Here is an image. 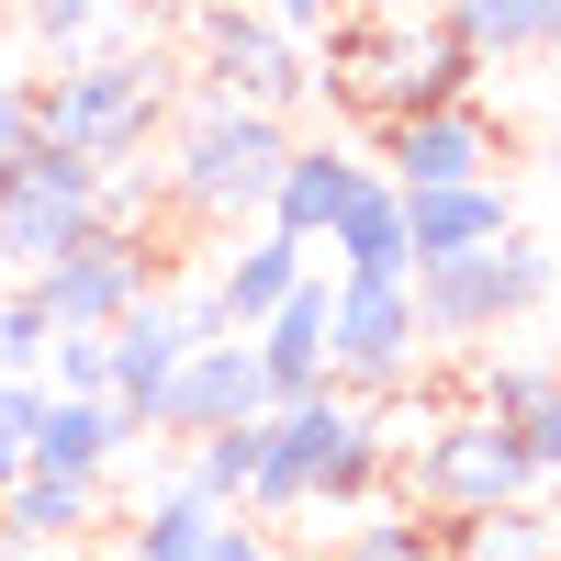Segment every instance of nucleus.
<instances>
[{"mask_svg": "<svg viewBox=\"0 0 561 561\" xmlns=\"http://www.w3.org/2000/svg\"><path fill=\"white\" fill-rule=\"evenodd\" d=\"M337 561H460V550H449V528L427 517V505H393V517H359L337 539Z\"/></svg>", "mask_w": 561, "mask_h": 561, "instance_id": "nucleus-23", "label": "nucleus"}, {"mask_svg": "<svg viewBox=\"0 0 561 561\" xmlns=\"http://www.w3.org/2000/svg\"><path fill=\"white\" fill-rule=\"evenodd\" d=\"M460 23V45L494 68V57H550V0H438Z\"/></svg>", "mask_w": 561, "mask_h": 561, "instance_id": "nucleus-20", "label": "nucleus"}, {"mask_svg": "<svg viewBox=\"0 0 561 561\" xmlns=\"http://www.w3.org/2000/svg\"><path fill=\"white\" fill-rule=\"evenodd\" d=\"M304 280H314V248H304V237H280V225H259V237H248L237 259L214 270V314L237 325V337H259V325H270L280 304H293Z\"/></svg>", "mask_w": 561, "mask_h": 561, "instance_id": "nucleus-14", "label": "nucleus"}, {"mask_svg": "<svg viewBox=\"0 0 561 561\" xmlns=\"http://www.w3.org/2000/svg\"><path fill=\"white\" fill-rule=\"evenodd\" d=\"M203 561H280V539H270V517H259V505H225Z\"/></svg>", "mask_w": 561, "mask_h": 561, "instance_id": "nucleus-29", "label": "nucleus"}, {"mask_svg": "<svg viewBox=\"0 0 561 561\" xmlns=\"http://www.w3.org/2000/svg\"><path fill=\"white\" fill-rule=\"evenodd\" d=\"M135 438H147V415L124 393H45V415H34V460L45 472H113Z\"/></svg>", "mask_w": 561, "mask_h": 561, "instance_id": "nucleus-12", "label": "nucleus"}, {"mask_svg": "<svg viewBox=\"0 0 561 561\" xmlns=\"http://www.w3.org/2000/svg\"><path fill=\"white\" fill-rule=\"evenodd\" d=\"M270 23H293V34H337V0H259Z\"/></svg>", "mask_w": 561, "mask_h": 561, "instance_id": "nucleus-31", "label": "nucleus"}, {"mask_svg": "<svg viewBox=\"0 0 561 561\" xmlns=\"http://www.w3.org/2000/svg\"><path fill=\"white\" fill-rule=\"evenodd\" d=\"M404 225H415V270H427V259H472V248H494V237H517V192H505V180L404 192Z\"/></svg>", "mask_w": 561, "mask_h": 561, "instance_id": "nucleus-15", "label": "nucleus"}, {"mask_svg": "<svg viewBox=\"0 0 561 561\" xmlns=\"http://www.w3.org/2000/svg\"><path fill=\"white\" fill-rule=\"evenodd\" d=\"M45 393H113V337L102 325H68V337L45 348Z\"/></svg>", "mask_w": 561, "mask_h": 561, "instance_id": "nucleus-26", "label": "nucleus"}, {"mask_svg": "<svg viewBox=\"0 0 561 561\" xmlns=\"http://www.w3.org/2000/svg\"><path fill=\"white\" fill-rule=\"evenodd\" d=\"M539 169L561 180V102H550V124H539Z\"/></svg>", "mask_w": 561, "mask_h": 561, "instance_id": "nucleus-33", "label": "nucleus"}, {"mask_svg": "<svg viewBox=\"0 0 561 561\" xmlns=\"http://www.w3.org/2000/svg\"><path fill=\"white\" fill-rule=\"evenodd\" d=\"M270 427V415H259ZM259 427H214V438H180V472H192L214 505H248L259 494Z\"/></svg>", "mask_w": 561, "mask_h": 561, "instance_id": "nucleus-22", "label": "nucleus"}, {"mask_svg": "<svg viewBox=\"0 0 561 561\" xmlns=\"http://www.w3.org/2000/svg\"><path fill=\"white\" fill-rule=\"evenodd\" d=\"M505 427L528 438V460H539V483H561V393H550V404H528V415H505Z\"/></svg>", "mask_w": 561, "mask_h": 561, "instance_id": "nucleus-30", "label": "nucleus"}, {"mask_svg": "<svg viewBox=\"0 0 561 561\" xmlns=\"http://www.w3.org/2000/svg\"><path fill=\"white\" fill-rule=\"evenodd\" d=\"M102 483L113 472H45V460H34V472L12 483V494H0V517H12V528H34V539H102Z\"/></svg>", "mask_w": 561, "mask_h": 561, "instance_id": "nucleus-19", "label": "nucleus"}, {"mask_svg": "<svg viewBox=\"0 0 561 561\" xmlns=\"http://www.w3.org/2000/svg\"><path fill=\"white\" fill-rule=\"evenodd\" d=\"M34 45H57V57H102V45L124 34V0H23Z\"/></svg>", "mask_w": 561, "mask_h": 561, "instance_id": "nucleus-24", "label": "nucleus"}, {"mask_svg": "<svg viewBox=\"0 0 561 561\" xmlns=\"http://www.w3.org/2000/svg\"><path fill=\"white\" fill-rule=\"evenodd\" d=\"M561 293V259L528 237H494V248H472V259H427L415 270V304H427V337L438 348H472V337H505L517 314H539Z\"/></svg>", "mask_w": 561, "mask_h": 561, "instance_id": "nucleus-5", "label": "nucleus"}, {"mask_svg": "<svg viewBox=\"0 0 561 561\" xmlns=\"http://www.w3.org/2000/svg\"><path fill=\"white\" fill-rule=\"evenodd\" d=\"M325 259H337V270H415V225H404V180H393V169L359 180V203L337 214Z\"/></svg>", "mask_w": 561, "mask_h": 561, "instance_id": "nucleus-17", "label": "nucleus"}, {"mask_svg": "<svg viewBox=\"0 0 561 561\" xmlns=\"http://www.w3.org/2000/svg\"><path fill=\"white\" fill-rule=\"evenodd\" d=\"M382 169L404 192H449V180H505V135L483 102H438V113H404L382 124Z\"/></svg>", "mask_w": 561, "mask_h": 561, "instance_id": "nucleus-11", "label": "nucleus"}, {"mask_svg": "<svg viewBox=\"0 0 561 561\" xmlns=\"http://www.w3.org/2000/svg\"><path fill=\"white\" fill-rule=\"evenodd\" d=\"M427 304L415 270H337V382L348 393H404L427 370Z\"/></svg>", "mask_w": 561, "mask_h": 561, "instance_id": "nucleus-8", "label": "nucleus"}, {"mask_svg": "<svg viewBox=\"0 0 561 561\" xmlns=\"http://www.w3.org/2000/svg\"><path fill=\"white\" fill-rule=\"evenodd\" d=\"M23 147H45V90L34 79H0V169H12Z\"/></svg>", "mask_w": 561, "mask_h": 561, "instance_id": "nucleus-28", "label": "nucleus"}, {"mask_svg": "<svg viewBox=\"0 0 561 561\" xmlns=\"http://www.w3.org/2000/svg\"><path fill=\"white\" fill-rule=\"evenodd\" d=\"M359 12H415V0H359Z\"/></svg>", "mask_w": 561, "mask_h": 561, "instance_id": "nucleus-34", "label": "nucleus"}, {"mask_svg": "<svg viewBox=\"0 0 561 561\" xmlns=\"http://www.w3.org/2000/svg\"><path fill=\"white\" fill-rule=\"evenodd\" d=\"M359 158L337 147V135H304V147H293V169H280V192H270V225H280V237H304V248H325V237H337V214L359 203Z\"/></svg>", "mask_w": 561, "mask_h": 561, "instance_id": "nucleus-16", "label": "nucleus"}, {"mask_svg": "<svg viewBox=\"0 0 561 561\" xmlns=\"http://www.w3.org/2000/svg\"><path fill=\"white\" fill-rule=\"evenodd\" d=\"M528 494H539V460L483 404H449V427L404 472V505H427V517H494V505H528Z\"/></svg>", "mask_w": 561, "mask_h": 561, "instance_id": "nucleus-7", "label": "nucleus"}, {"mask_svg": "<svg viewBox=\"0 0 561 561\" xmlns=\"http://www.w3.org/2000/svg\"><path fill=\"white\" fill-rule=\"evenodd\" d=\"M270 404H280V382H270L259 337H203L192 359H180L169 404H158V438H214V427H259Z\"/></svg>", "mask_w": 561, "mask_h": 561, "instance_id": "nucleus-10", "label": "nucleus"}, {"mask_svg": "<svg viewBox=\"0 0 561 561\" xmlns=\"http://www.w3.org/2000/svg\"><path fill=\"white\" fill-rule=\"evenodd\" d=\"M460 561H561V528L539 517V494L528 505H494V517H438Z\"/></svg>", "mask_w": 561, "mask_h": 561, "instance_id": "nucleus-21", "label": "nucleus"}, {"mask_svg": "<svg viewBox=\"0 0 561 561\" xmlns=\"http://www.w3.org/2000/svg\"><path fill=\"white\" fill-rule=\"evenodd\" d=\"M147 293H169V280H158V248H147L135 214H113L102 237H79L57 270H34V304L57 314V337H68V325H102V337H113Z\"/></svg>", "mask_w": 561, "mask_h": 561, "instance_id": "nucleus-9", "label": "nucleus"}, {"mask_svg": "<svg viewBox=\"0 0 561 561\" xmlns=\"http://www.w3.org/2000/svg\"><path fill=\"white\" fill-rule=\"evenodd\" d=\"M259 359H270V382H280V404H293V393H325V382H337V280H304V293L293 304H280L270 325H259Z\"/></svg>", "mask_w": 561, "mask_h": 561, "instance_id": "nucleus-13", "label": "nucleus"}, {"mask_svg": "<svg viewBox=\"0 0 561 561\" xmlns=\"http://www.w3.org/2000/svg\"><path fill=\"white\" fill-rule=\"evenodd\" d=\"M113 214H135V180H113V169H90L79 147H23L12 169H0V259H12L23 280L34 270H57L79 237H102Z\"/></svg>", "mask_w": 561, "mask_h": 561, "instance_id": "nucleus-4", "label": "nucleus"}, {"mask_svg": "<svg viewBox=\"0 0 561 561\" xmlns=\"http://www.w3.org/2000/svg\"><path fill=\"white\" fill-rule=\"evenodd\" d=\"M293 113H259V102H225V90H192L180 102V124H169V169H158V192H169V214L180 225H237V214H259L270 225V192H280V169H293Z\"/></svg>", "mask_w": 561, "mask_h": 561, "instance_id": "nucleus-1", "label": "nucleus"}, {"mask_svg": "<svg viewBox=\"0 0 561 561\" xmlns=\"http://www.w3.org/2000/svg\"><path fill=\"white\" fill-rule=\"evenodd\" d=\"M0 561H68V539H34V528L0 517Z\"/></svg>", "mask_w": 561, "mask_h": 561, "instance_id": "nucleus-32", "label": "nucleus"}, {"mask_svg": "<svg viewBox=\"0 0 561 561\" xmlns=\"http://www.w3.org/2000/svg\"><path fill=\"white\" fill-rule=\"evenodd\" d=\"M214 517H225V505H214L192 472H169V483L124 517V561H203V550H214Z\"/></svg>", "mask_w": 561, "mask_h": 561, "instance_id": "nucleus-18", "label": "nucleus"}, {"mask_svg": "<svg viewBox=\"0 0 561 561\" xmlns=\"http://www.w3.org/2000/svg\"><path fill=\"white\" fill-rule=\"evenodd\" d=\"M483 57L460 45V23L438 12H348L325 34V90L359 102L370 124H404V113H438V102H472Z\"/></svg>", "mask_w": 561, "mask_h": 561, "instance_id": "nucleus-2", "label": "nucleus"}, {"mask_svg": "<svg viewBox=\"0 0 561 561\" xmlns=\"http://www.w3.org/2000/svg\"><path fill=\"white\" fill-rule=\"evenodd\" d=\"M192 79L225 90V102H259V113H304L325 90V68L304 57V34L270 23L259 0H203L192 12Z\"/></svg>", "mask_w": 561, "mask_h": 561, "instance_id": "nucleus-6", "label": "nucleus"}, {"mask_svg": "<svg viewBox=\"0 0 561 561\" xmlns=\"http://www.w3.org/2000/svg\"><path fill=\"white\" fill-rule=\"evenodd\" d=\"M45 348H57V314L34 304V280H12L0 293V370H45Z\"/></svg>", "mask_w": 561, "mask_h": 561, "instance_id": "nucleus-27", "label": "nucleus"}, {"mask_svg": "<svg viewBox=\"0 0 561 561\" xmlns=\"http://www.w3.org/2000/svg\"><path fill=\"white\" fill-rule=\"evenodd\" d=\"M550 57H561V0H550Z\"/></svg>", "mask_w": 561, "mask_h": 561, "instance_id": "nucleus-35", "label": "nucleus"}, {"mask_svg": "<svg viewBox=\"0 0 561 561\" xmlns=\"http://www.w3.org/2000/svg\"><path fill=\"white\" fill-rule=\"evenodd\" d=\"M550 393H561V370L528 359V348H494V359L472 370V404H483V415H528V404H550Z\"/></svg>", "mask_w": 561, "mask_h": 561, "instance_id": "nucleus-25", "label": "nucleus"}, {"mask_svg": "<svg viewBox=\"0 0 561 561\" xmlns=\"http://www.w3.org/2000/svg\"><path fill=\"white\" fill-rule=\"evenodd\" d=\"M169 124H180V68L158 45H102V57H68L45 79V135L113 180H135V158L169 147Z\"/></svg>", "mask_w": 561, "mask_h": 561, "instance_id": "nucleus-3", "label": "nucleus"}]
</instances>
